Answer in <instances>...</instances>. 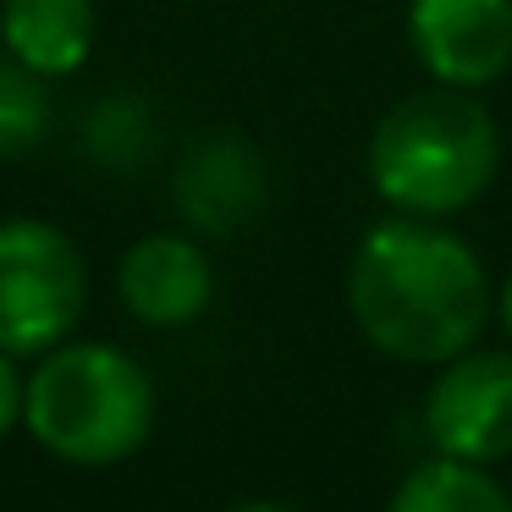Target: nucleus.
I'll return each instance as SVG.
<instances>
[{
  "label": "nucleus",
  "mask_w": 512,
  "mask_h": 512,
  "mask_svg": "<svg viewBox=\"0 0 512 512\" xmlns=\"http://www.w3.org/2000/svg\"><path fill=\"white\" fill-rule=\"evenodd\" d=\"M23 358H12V353H0V441L23 424Z\"/></svg>",
  "instance_id": "f8f14e48"
},
{
  "label": "nucleus",
  "mask_w": 512,
  "mask_h": 512,
  "mask_svg": "<svg viewBox=\"0 0 512 512\" xmlns=\"http://www.w3.org/2000/svg\"><path fill=\"white\" fill-rule=\"evenodd\" d=\"M386 512H512V496L490 468L435 452L397 485Z\"/></svg>",
  "instance_id": "9d476101"
},
{
  "label": "nucleus",
  "mask_w": 512,
  "mask_h": 512,
  "mask_svg": "<svg viewBox=\"0 0 512 512\" xmlns=\"http://www.w3.org/2000/svg\"><path fill=\"white\" fill-rule=\"evenodd\" d=\"M369 188L397 215L446 221L485 199L501 166V133L468 89H430L391 105L369 138Z\"/></svg>",
  "instance_id": "7ed1b4c3"
},
{
  "label": "nucleus",
  "mask_w": 512,
  "mask_h": 512,
  "mask_svg": "<svg viewBox=\"0 0 512 512\" xmlns=\"http://www.w3.org/2000/svg\"><path fill=\"white\" fill-rule=\"evenodd\" d=\"M50 127V100H45V78L12 61L0 50V160H17L45 138Z\"/></svg>",
  "instance_id": "9b49d317"
},
{
  "label": "nucleus",
  "mask_w": 512,
  "mask_h": 512,
  "mask_svg": "<svg viewBox=\"0 0 512 512\" xmlns=\"http://www.w3.org/2000/svg\"><path fill=\"white\" fill-rule=\"evenodd\" d=\"M94 0H0V50L56 83L94 56Z\"/></svg>",
  "instance_id": "6e6552de"
},
{
  "label": "nucleus",
  "mask_w": 512,
  "mask_h": 512,
  "mask_svg": "<svg viewBox=\"0 0 512 512\" xmlns=\"http://www.w3.org/2000/svg\"><path fill=\"white\" fill-rule=\"evenodd\" d=\"M23 430L72 468H116L155 430V380L116 342H56L23 375Z\"/></svg>",
  "instance_id": "f03ea898"
},
{
  "label": "nucleus",
  "mask_w": 512,
  "mask_h": 512,
  "mask_svg": "<svg viewBox=\"0 0 512 512\" xmlns=\"http://www.w3.org/2000/svg\"><path fill=\"white\" fill-rule=\"evenodd\" d=\"M89 303L83 248L39 215L0 221V353L39 358L67 342Z\"/></svg>",
  "instance_id": "20e7f679"
},
{
  "label": "nucleus",
  "mask_w": 512,
  "mask_h": 512,
  "mask_svg": "<svg viewBox=\"0 0 512 512\" xmlns=\"http://www.w3.org/2000/svg\"><path fill=\"white\" fill-rule=\"evenodd\" d=\"M122 309L149 331H182L215 298V265L188 232H149L116 265Z\"/></svg>",
  "instance_id": "0eeeda50"
},
{
  "label": "nucleus",
  "mask_w": 512,
  "mask_h": 512,
  "mask_svg": "<svg viewBox=\"0 0 512 512\" xmlns=\"http://www.w3.org/2000/svg\"><path fill=\"white\" fill-rule=\"evenodd\" d=\"M501 325L512 331V276H507V287H501Z\"/></svg>",
  "instance_id": "ddd939ff"
},
{
  "label": "nucleus",
  "mask_w": 512,
  "mask_h": 512,
  "mask_svg": "<svg viewBox=\"0 0 512 512\" xmlns=\"http://www.w3.org/2000/svg\"><path fill=\"white\" fill-rule=\"evenodd\" d=\"M347 309L369 347L397 364H435L474 347L490 309L485 265L457 232L391 215L347 265Z\"/></svg>",
  "instance_id": "f257e3e1"
},
{
  "label": "nucleus",
  "mask_w": 512,
  "mask_h": 512,
  "mask_svg": "<svg viewBox=\"0 0 512 512\" xmlns=\"http://www.w3.org/2000/svg\"><path fill=\"white\" fill-rule=\"evenodd\" d=\"M424 435L441 457L496 468L512 457V353H457L424 397Z\"/></svg>",
  "instance_id": "39448f33"
},
{
  "label": "nucleus",
  "mask_w": 512,
  "mask_h": 512,
  "mask_svg": "<svg viewBox=\"0 0 512 512\" xmlns=\"http://www.w3.org/2000/svg\"><path fill=\"white\" fill-rule=\"evenodd\" d=\"M232 512H292V507H276V501H243V507H232Z\"/></svg>",
  "instance_id": "4468645a"
},
{
  "label": "nucleus",
  "mask_w": 512,
  "mask_h": 512,
  "mask_svg": "<svg viewBox=\"0 0 512 512\" xmlns=\"http://www.w3.org/2000/svg\"><path fill=\"white\" fill-rule=\"evenodd\" d=\"M265 199V177L259 160L243 138H210L204 149H193L188 166L177 177V204L193 226L204 232H232Z\"/></svg>",
  "instance_id": "1a4fd4ad"
},
{
  "label": "nucleus",
  "mask_w": 512,
  "mask_h": 512,
  "mask_svg": "<svg viewBox=\"0 0 512 512\" xmlns=\"http://www.w3.org/2000/svg\"><path fill=\"white\" fill-rule=\"evenodd\" d=\"M408 45L446 89H485L512 67V0H413Z\"/></svg>",
  "instance_id": "423d86ee"
}]
</instances>
